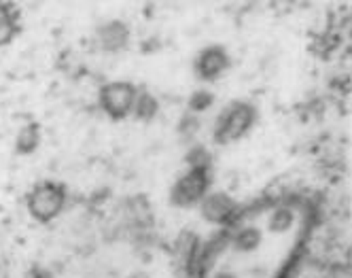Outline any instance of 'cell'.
<instances>
[{"mask_svg":"<svg viewBox=\"0 0 352 278\" xmlns=\"http://www.w3.org/2000/svg\"><path fill=\"white\" fill-rule=\"evenodd\" d=\"M310 232V208L297 197L248 206L210 242L202 278H285Z\"/></svg>","mask_w":352,"mask_h":278,"instance_id":"obj_1","label":"cell"},{"mask_svg":"<svg viewBox=\"0 0 352 278\" xmlns=\"http://www.w3.org/2000/svg\"><path fill=\"white\" fill-rule=\"evenodd\" d=\"M15 34V15L7 0H0V43H7Z\"/></svg>","mask_w":352,"mask_h":278,"instance_id":"obj_2","label":"cell"}]
</instances>
